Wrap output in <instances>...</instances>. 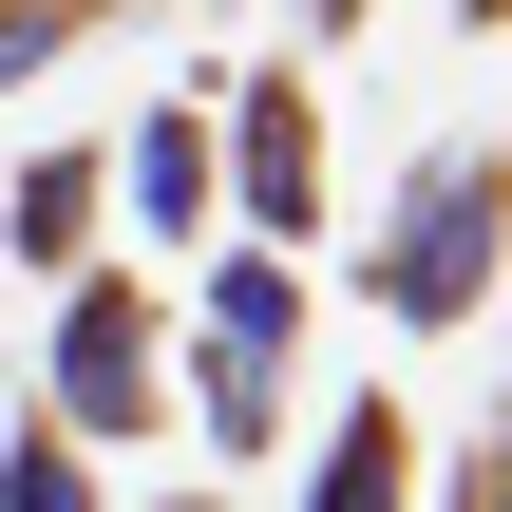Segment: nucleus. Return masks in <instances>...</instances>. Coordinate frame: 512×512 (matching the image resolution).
<instances>
[{
    "label": "nucleus",
    "mask_w": 512,
    "mask_h": 512,
    "mask_svg": "<svg viewBox=\"0 0 512 512\" xmlns=\"http://www.w3.org/2000/svg\"><path fill=\"white\" fill-rule=\"evenodd\" d=\"M57 57V0H0V76H38Z\"/></svg>",
    "instance_id": "obj_10"
},
{
    "label": "nucleus",
    "mask_w": 512,
    "mask_h": 512,
    "mask_svg": "<svg viewBox=\"0 0 512 512\" xmlns=\"http://www.w3.org/2000/svg\"><path fill=\"white\" fill-rule=\"evenodd\" d=\"M304 512H399V418H342L323 475H304Z\"/></svg>",
    "instance_id": "obj_5"
},
{
    "label": "nucleus",
    "mask_w": 512,
    "mask_h": 512,
    "mask_svg": "<svg viewBox=\"0 0 512 512\" xmlns=\"http://www.w3.org/2000/svg\"><path fill=\"white\" fill-rule=\"evenodd\" d=\"M0 228H19V247H38V266H57V247H76V228H95V152H38V171H19V209H0Z\"/></svg>",
    "instance_id": "obj_6"
},
{
    "label": "nucleus",
    "mask_w": 512,
    "mask_h": 512,
    "mask_svg": "<svg viewBox=\"0 0 512 512\" xmlns=\"http://www.w3.org/2000/svg\"><path fill=\"white\" fill-rule=\"evenodd\" d=\"M190 399H209V437H228V456H266V399H285V361L209 342V361H190Z\"/></svg>",
    "instance_id": "obj_7"
},
{
    "label": "nucleus",
    "mask_w": 512,
    "mask_h": 512,
    "mask_svg": "<svg viewBox=\"0 0 512 512\" xmlns=\"http://www.w3.org/2000/svg\"><path fill=\"white\" fill-rule=\"evenodd\" d=\"M133 190H152V228H209V133H152Z\"/></svg>",
    "instance_id": "obj_8"
},
{
    "label": "nucleus",
    "mask_w": 512,
    "mask_h": 512,
    "mask_svg": "<svg viewBox=\"0 0 512 512\" xmlns=\"http://www.w3.org/2000/svg\"><path fill=\"white\" fill-rule=\"evenodd\" d=\"M228 190H247L266 247L323 228V95H304V76H247V95H228Z\"/></svg>",
    "instance_id": "obj_2"
},
{
    "label": "nucleus",
    "mask_w": 512,
    "mask_h": 512,
    "mask_svg": "<svg viewBox=\"0 0 512 512\" xmlns=\"http://www.w3.org/2000/svg\"><path fill=\"white\" fill-rule=\"evenodd\" d=\"M209 342H247V361H285V342H304V285H285V247L209 266Z\"/></svg>",
    "instance_id": "obj_4"
},
{
    "label": "nucleus",
    "mask_w": 512,
    "mask_h": 512,
    "mask_svg": "<svg viewBox=\"0 0 512 512\" xmlns=\"http://www.w3.org/2000/svg\"><path fill=\"white\" fill-rule=\"evenodd\" d=\"M304 19H380V0H304Z\"/></svg>",
    "instance_id": "obj_11"
},
{
    "label": "nucleus",
    "mask_w": 512,
    "mask_h": 512,
    "mask_svg": "<svg viewBox=\"0 0 512 512\" xmlns=\"http://www.w3.org/2000/svg\"><path fill=\"white\" fill-rule=\"evenodd\" d=\"M0 512H95V475H76V437H19V456H0Z\"/></svg>",
    "instance_id": "obj_9"
},
{
    "label": "nucleus",
    "mask_w": 512,
    "mask_h": 512,
    "mask_svg": "<svg viewBox=\"0 0 512 512\" xmlns=\"http://www.w3.org/2000/svg\"><path fill=\"white\" fill-rule=\"evenodd\" d=\"M494 512H512V475H494Z\"/></svg>",
    "instance_id": "obj_12"
},
{
    "label": "nucleus",
    "mask_w": 512,
    "mask_h": 512,
    "mask_svg": "<svg viewBox=\"0 0 512 512\" xmlns=\"http://www.w3.org/2000/svg\"><path fill=\"white\" fill-rule=\"evenodd\" d=\"M133 418H152V304L76 285L57 304V437H133Z\"/></svg>",
    "instance_id": "obj_3"
},
{
    "label": "nucleus",
    "mask_w": 512,
    "mask_h": 512,
    "mask_svg": "<svg viewBox=\"0 0 512 512\" xmlns=\"http://www.w3.org/2000/svg\"><path fill=\"white\" fill-rule=\"evenodd\" d=\"M494 209H512V171H494V152H437V171L399 190L380 304H399V323H475V285H494Z\"/></svg>",
    "instance_id": "obj_1"
}]
</instances>
